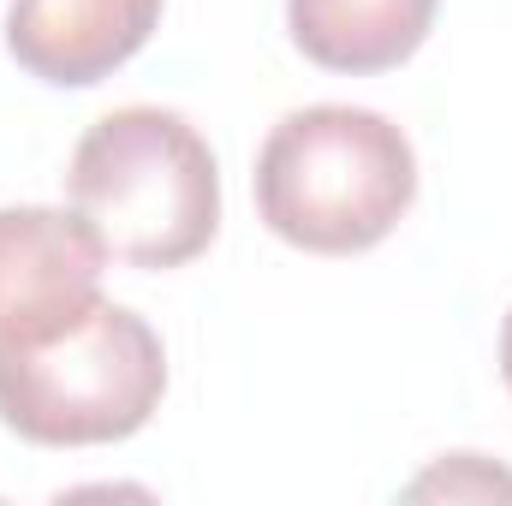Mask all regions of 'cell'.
<instances>
[{"label": "cell", "mask_w": 512, "mask_h": 506, "mask_svg": "<svg viewBox=\"0 0 512 506\" xmlns=\"http://www.w3.org/2000/svg\"><path fill=\"white\" fill-rule=\"evenodd\" d=\"M167 393L161 334L126 310L96 304L66 334L0 352V423L30 447H114L131 441Z\"/></svg>", "instance_id": "3"}, {"label": "cell", "mask_w": 512, "mask_h": 506, "mask_svg": "<svg viewBox=\"0 0 512 506\" xmlns=\"http://www.w3.org/2000/svg\"><path fill=\"white\" fill-rule=\"evenodd\" d=\"M405 495L429 501V495H447V501H465V495H512V471L489 465L483 453H447L429 477H417Z\"/></svg>", "instance_id": "7"}, {"label": "cell", "mask_w": 512, "mask_h": 506, "mask_svg": "<svg viewBox=\"0 0 512 506\" xmlns=\"http://www.w3.org/2000/svg\"><path fill=\"white\" fill-rule=\"evenodd\" d=\"M161 6L167 0H12L6 54L54 90H90L143 54L161 30Z\"/></svg>", "instance_id": "5"}, {"label": "cell", "mask_w": 512, "mask_h": 506, "mask_svg": "<svg viewBox=\"0 0 512 506\" xmlns=\"http://www.w3.org/2000/svg\"><path fill=\"white\" fill-rule=\"evenodd\" d=\"M108 245L78 209H0V352L42 346L102 304Z\"/></svg>", "instance_id": "4"}, {"label": "cell", "mask_w": 512, "mask_h": 506, "mask_svg": "<svg viewBox=\"0 0 512 506\" xmlns=\"http://www.w3.org/2000/svg\"><path fill=\"white\" fill-rule=\"evenodd\" d=\"M441 0H286L292 48L340 78H370L405 66L429 30Z\"/></svg>", "instance_id": "6"}, {"label": "cell", "mask_w": 512, "mask_h": 506, "mask_svg": "<svg viewBox=\"0 0 512 506\" xmlns=\"http://www.w3.org/2000/svg\"><path fill=\"white\" fill-rule=\"evenodd\" d=\"M501 381H507V393H512V310H507V322H501Z\"/></svg>", "instance_id": "8"}, {"label": "cell", "mask_w": 512, "mask_h": 506, "mask_svg": "<svg viewBox=\"0 0 512 506\" xmlns=\"http://www.w3.org/2000/svg\"><path fill=\"white\" fill-rule=\"evenodd\" d=\"M66 203L126 268H185L221 233V167L173 108H114L78 137Z\"/></svg>", "instance_id": "2"}, {"label": "cell", "mask_w": 512, "mask_h": 506, "mask_svg": "<svg viewBox=\"0 0 512 506\" xmlns=\"http://www.w3.org/2000/svg\"><path fill=\"white\" fill-rule=\"evenodd\" d=\"M417 203V149L376 108H292L256 149L262 227L310 256L376 251Z\"/></svg>", "instance_id": "1"}]
</instances>
